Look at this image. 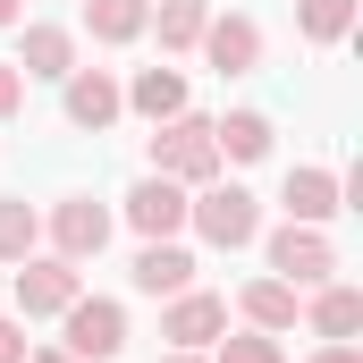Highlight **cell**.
I'll return each mask as SVG.
<instances>
[{
  "mask_svg": "<svg viewBox=\"0 0 363 363\" xmlns=\"http://www.w3.org/2000/svg\"><path fill=\"white\" fill-rule=\"evenodd\" d=\"M152 178H178V186H211V178H220L211 118L178 110V118H161V127H152Z\"/></svg>",
  "mask_w": 363,
  "mask_h": 363,
  "instance_id": "6da1fadb",
  "label": "cell"
},
{
  "mask_svg": "<svg viewBox=\"0 0 363 363\" xmlns=\"http://www.w3.org/2000/svg\"><path fill=\"white\" fill-rule=\"evenodd\" d=\"M186 220H194V237L203 245H220V254H237V245H254L262 237V203L245 194V186H194V203H186Z\"/></svg>",
  "mask_w": 363,
  "mask_h": 363,
  "instance_id": "7a4b0ae2",
  "label": "cell"
},
{
  "mask_svg": "<svg viewBox=\"0 0 363 363\" xmlns=\"http://www.w3.org/2000/svg\"><path fill=\"white\" fill-rule=\"evenodd\" d=\"M77 296H85V271L77 262H60V254H26L17 262V313L26 321H60Z\"/></svg>",
  "mask_w": 363,
  "mask_h": 363,
  "instance_id": "3957f363",
  "label": "cell"
},
{
  "mask_svg": "<svg viewBox=\"0 0 363 363\" xmlns=\"http://www.w3.org/2000/svg\"><path fill=\"white\" fill-rule=\"evenodd\" d=\"M60 330H68L60 347L77 363H118V347H127V313H118L110 296H77V304L60 313Z\"/></svg>",
  "mask_w": 363,
  "mask_h": 363,
  "instance_id": "277c9868",
  "label": "cell"
},
{
  "mask_svg": "<svg viewBox=\"0 0 363 363\" xmlns=\"http://www.w3.org/2000/svg\"><path fill=\"white\" fill-rule=\"evenodd\" d=\"M330 271H338V245H330L321 228L287 220V228L271 237V279H287V287H321Z\"/></svg>",
  "mask_w": 363,
  "mask_h": 363,
  "instance_id": "5b68a950",
  "label": "cell"
},
{
  "mask_svg": "<svg viewBox=\"0 0 363 363\" xmlns=\"http://www.w3.org/2000/svg\"><path fill=\"white\" fill-rule=\"evenodd\" d=\"M101 245H110V203H93V194L51 203V254L60 262H93Z\"/></svg>",
  "mask_w": 363,
  "mask_h": 363,
  "instance_id": "8992f818",
  "label": "cell"
},
{
  "mask_svg": "<svg viewBox=\"0 0 363 363\" xmlns=\"http://www.w3.org/2000/svg\"><path fill=\"white\" fill-rule=\"evenodd\" d=\"M60 85H68V127H85V135H110V127H118L127 93H118L110 68H68Z\"/></svg>",
  "mask_w": 363,
  "mask_h": 363,
  "instance_id": "52a82bcc",
  "label": "cell"
},
{
  "mask_svg": "<svg viewBox=\"0 0 363 363\" xmlns=\"http://www.w3.org/2000/svg\"><path fill=\"white\" fill-rule=\"evenodd\" d=\"M220 330H228V304H220V296H203V287L169 296V313H161V338H169V347H186V355H203Z\"/></svg>",
  "mask_w": 363,
  "mask_h": 363,
  "instance_id": "ba28073f",
  "label": "cell"
},
{
  "mask_svg": "<svg viewBox=\"0 0 363 363\" xmlns=\"http://www.w3.org/2000/svg\"><path fill=\"white\" fill-rule=\"evenodd\" d=\"M279 203H287V220H304V228H321V220H338L347 211V178L338 169H287V186H279Z\"/></svg>",
  "mask_w": 363,
  "mask_h": 363,
  "instance_id": "9c48e42d",
  "label": "cell"
},
{
  "mask_svg": "<svg viewBox=\"0 0 363 363\" xmlns=\"http://www.w3.org/2000/svg\"><path fill=\"white\" fill-rule=\"evenodd\" d=\"M127 228H135V237H178V228H186V186L178 178H135Z\"/></svg>",
  "mask_w": 363,
  "mask_h": 363,
  "instance_id": "30bf717a",
  "label": "cell"
},
{
  "mask_svg": "<svg viewBox=\"0 0 363 363\" xmlns=\"http://www.w3.org/2000/svg\"><path fill=\"white\" fill-rule=\"evenodd\" d=\"M194 51H203V60H211L220 77H245V68L262 60V26L228 9V17H211V26H203V43H194Z\"/></svg>",
  "mask_w": 363,
  "mask_h": 363,
  "instance_id": "8fae6325",
  "label": "cell"
},
{
  "mask_svg": "<svg viewBox=\"0 0 363 363\" xmlns=\"http://www.w3.org/2000/svg\"><path fill=\"white\" fill-rule=\"evenodd\" d=\"M135 287H144V296H186V287H194V254H186L178 237H144V254H135Z\"/></svg>",
  "mask_w": 363,
  "mask_h": 363,
  "instance_id": "7c38bea8",
  "label": "cell"
},
{
  "mask_svg": "<svg viewBox=\"0 0 363 363\" xmlns=\"http://www.w3.org/2000/svg\"><path fill=\"white\" fill-rule=\"evenodd\" d=\"M118 93H127V110L152 118V127L186 110V77H178V68H135V85H118Z\"/></svg>",
  "mask_w": 363,
  "mask_h": 363,
  "instance_id": "4fadbf2b",
  "label": "cell"
},
{
  "mask_svg": "<svg viewBox=\"0 0 363 363\" xmlns=\"http://www.w3.org/2000/svg\"><path fill=\"white\" fill-rule=\"evenodd\" d=\"M203 26H211V0H152V17H144V34H161V51H194Z\"/></svg>",
  "mask_w": 363,
  "mask_h": 363,
  "instance_id": "5bb4252c",
  "label": "cell"
},
{
  "mask_svg": "<svg viewBox=\"0 0 363 363\" xmlns=\"http://www.w3.org/2000/svg\"><path fill=\"white\" fill-rule=\"evenodd\" d=\"M237 304H245V330H296V287H287V279H245V296H237Z\"/></svg>",
  "mask_w": 363,
  "mask_h": 363,
  "instance_id": "9a60e30c",
  "label": "cell"
},
{
  "mask_svg": "<svg viewBox=\"0 0 363 363\" xmlns=\"http://www.w3.org/2000/svg\"><path fill=\"white\" fill-rule=\"evenodd\" d=\"M68 68H77V34H68V26H26L17 77H68Z\"/></svg>",
  "mask_w": 363,
  "mask_h": 363,
  "instance_id": "2e32d148",
  "label": "cell"
},
{
  "mask_svg": "<svg viewBox=\"0 0 363 363\" xmlns=\"http://www.w3.org/2000/svg\"><path fill=\"white\" fill-rule=\"evenodd\" d=\"M355 330H363V287L321 279L313 287V338H355Z\"/></svg>",
  "mask_w": 363,
  "mask_h": 363,
  "instance_id": "e0dca14e",
  "label": "cell"
},
{
  "mask_svg": "<svg viewBox=\"0 0 363 363\" xmlns=\"http://www.w3.org/2000/svg\"><path fill=\"white\" fill-rule=\"evenodd\" d=\"M211 144H220V161H262L271 152V118L262 110H228V118H211Z\"/></svg>",
  "mask_w": 363,
  "mask_h": 363,
  "instance_id": "ac0fdd59",
  "label": "cell"
},
{
  "mask_svg": "<svg viewBox=\"0 0 363 363\" xmlns=\"http://www.w3.org/2000/svg\"><path fill=\"white\" fill-rule=\"evenodd\" d=\"M34 245H43V211L26 194H0V262H26Z\"/></svg>",
  "mask_w": 363,
  "mask_h": 363,
  "instance_id": "d6986e66",
  "label": "cell"
},
{
  "mask_svg": "<svg viewBox=\"0 0 363 363\" xmlns=\"http://www.w3.org/2000/svg\"><path fill=\"white\" fill-rule=\"evenodd\" d=\"M144 17H152V0H85L93 43H135V34H144Z\"/></svg>",
  "mask_w": 363,
  "mask_h": 363,
  "instance_id": "ffe728a7",
  "label": "cell"
},
{
  "mask_svg": "<svg viewBox=\"0 0 363 363\" xmlns=\"http://www.w3.org/2000/svg\"><path fill=\"white\" fill-rule=\"evenodd\" d=\"M296 26H304V43H347L355 34V0H296Z\"/></svg>",
  "mask_w": 363,
  "mask_h": 363,
  "instance_id": "44dd1931",
  "label": "cell"
},
{
  "mask_svg": "<svg viewBox=\"0 0 363 363\" xmlns=\"http://www.w3.org/2000/svg\"><path fill=\"white\" fill-rule=\"evenodd\" d=\"M211 363H287V347H279L271 330H220L211 338Z\"/></svg>",
  "mask_w": 363,
  "mask_h": 363,
  "instance_id": "7402d4cb",
  "label": "cell"
},
{
  "mask_svg": "<svg viewBox=\"0 0 363 363\" xmlns=\"http://www.w3.org/2000/svg\"><path fill=\"white\" fill-rule=\"evenodd\" d=\"M26 110V77H17V60H0V127Z\"/></svg>",
  "mask_w": 363,
  "mask_h": 363,
  "instance_id": "603a6c76",
  "label": "cell"
},
{
  "mask_svg": "<svg viewBox=\"0 0 363 363\" xmlns=\"http://www.w3.org/2000/svg\"><path fill=\"white\" fill-rule=\"evenodd\" d=\"M313 363H363V347H355V338H321V355H313Z\"/></svg>",
  "mask_w": 363,
  "mask_h": 363,
  "instance_id": "cb8c5ba5",
  "label": "cell"
},
{
  "mask_svg": "<svg viewBox=\"0 0 363 363\" xmlns=\"http://www.w3.org/2000/svg\"><path fill=\"white\" fill-rule=\"evenodd\" d=\"M0 363H26V330L17 321H0Z\"/></svg>",
  "mask_w": 363,
  "mask_h": 363,
  "instance_id": "d4e9b609",
  "label": "cell"
},
{
  "mask_svg": "<svg viewBox=\"0 0 363 363\" xmlns=\"http://www.w3.org/2000/svg\"><path fill=\"white\" fill-rule=\"evenodd\" d=\"M26 363H77L68 347H26Z\"/></svg>",
  "mask_w": 363,
  "mask_h": 363,
  "instance_id": "484cf974",
  "label": "cell"
},
{
  "mask_svg": "<svg viewBox=\"0 0 363 363\" xmlns=\"http://www.w3.org/2000/svg\"><path fill=\"white\" fill-rule=\"evenodd\" d=\"M9 26H26V0H0V34H9Z\"/></svg>",
  "mask_w": 363,
  "mask_h": 363,
  "instance_id": "4316f807",
  "label": "cell"
},
{
  "mask_svg": "<svg viewBox=\"0 0 363 363\" xmlns=\"http://www.w3.org/2000/svg\"><path fill=\"white\" fill-rule=\"evenodd\" d=\"M161 363H203V355H186V347H169V355H161Z\"/></svg>",
  "mask_w": 363,
  "mask_h": 363,
  "instance_id": "83f0119b",
  "label": "cell"
}]
</instances>
